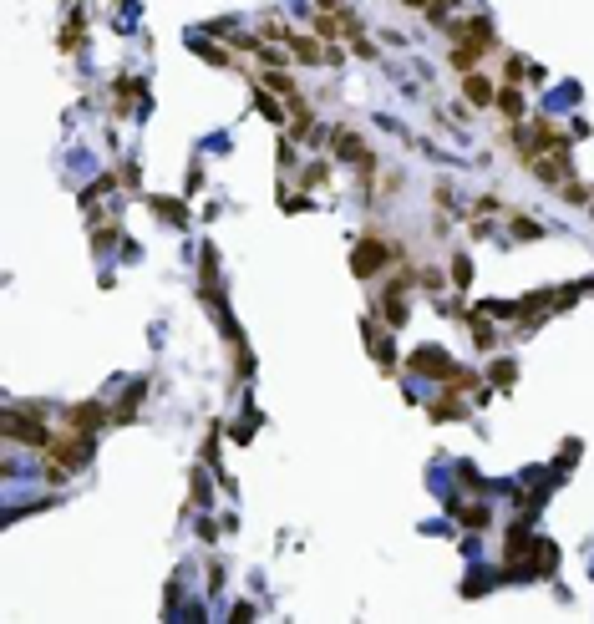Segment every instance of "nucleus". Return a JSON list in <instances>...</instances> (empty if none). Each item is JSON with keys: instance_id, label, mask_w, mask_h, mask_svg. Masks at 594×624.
<instances>
[{"instance_id": "f257e3e1", "label": "nucleus", "mask_w": 594, "mask_h": 624, "mask_svg": "<svg viewBox=\"0 0 594 624\" xmlns=\"http://www.w3.org/2000/svg\"><path fill=\"white\" fill-rule=\"evenodd\" d=\"M351 264H356V274H366V279H371L381 264H386V244H381V239H360V244H356V259H351Z\"/></svg>"}, {"instance_id": "f03ea898", "label": "nucleus", "mask_w": 594, "mask_h": 624, "mask_svg": "<svg viewBox=\"0 0 594 624\" xmlns=\"http://www.w3.org/2000/svg\"><path fill=\"white\" fill-rule=\"evenodd\" d=\"M412 371H427V376H452V360L437 355V351H417L412 355Z\"/></svg>"}, {"instance_id": "7ed1b4c3", "label": "nucleus", "mask_w": 594, "mask_h": 624, "mask_svg": "<svg viewBox=\"0 0 594 624\" xmlns=\"http://www.w3.org/2000/svg\"><path fill=\"white\" fill-rule=\"evenodd\" d=\"M335 153L351 158V163H371V158H366V147H360V137H356V133H346V127L335 133Z\"/></svg>"}, {"instance_id": "20e7f679", "label": "nucleus", "mask_w": 594, "mask_h": 624, "mask_svg": "<svg viewBox=\"0 0 594 624\" xmlns=\"http://www.w3.org/2000/svg\"><path fill=\"white\" fill-rule=\"evenodd\" d=\"M97 421H102V406H72V426H81V432H92Z\"/></svg>"}, {"instance_id": "39448f33", "label": "nucleus", "mask_w": 594, "mask_h": 624, "mask_svg": "<svg viewBox=\"0 0 594 624\" xmlns=\"http://www.w3.org/2000/svg\"><path fill=\"white\" fill-rule=\"evenodd\" d=\"M468 102H478V107H487L493 102V87H487L482 76H468Z\"/></svg>"}, {"instance_id": "423d86ee", "label": "nucleus", "mask_w": 594, "mask_h": 624, "mask_svg": "<svg viewBox=\"0 0 594 624\" xmlns=\"http://www.w3.org/2000/svg\"><path fill=\"white\" fill-rule=\"evenodd\" d=\"M498 107H503V117H523V97L508 87V92H498Z\"/></svg>"}, {"instance_id": "0eeeda50", "label": "nucleus", "mask_w": 594, "mask_h": 624, "mask_svg": "<svg viewBox=\"0 0 594 624\" xmlns=\"http://www.w3.org/2000/svg\"><path fill=\"white\" fill-rule=\"evenodd\" d=\"M290 46H295V56H300V61H320V56H325L320 46H315V41H300V36H295Z\"/></svg>"}, {"instance_id": "6e6552de", "label": "nucleus", "mask_w": 594, "mask_h": 624, "mask_svg": "<svg viewBox=\"0 0 594 624\" xmlns=\"http://www.w3.org/2000/svg\"><path fill=\"white\" fill-rule=\"evenodd\" d=\"M269 87H274V92H285V97H295V87H290V76H280V72H269Z\"/></svg>"}, {"instance_id": "1a4fd4ad", "label": "nucleus", "mask_w": 594, "mask_h": 624, "mask_svg": "<svg viewBox=\"0 0 594 624\" xmlns=\"http://www.w3.org/2000/svg\"><path fill=\"white\" fill-rule=\"evenodd\" d=\"M473 335H478V346H493V330H487L482 320H473Z\"/></svg>"}, {"instance_id": "9d476101", "label": "nucleus", "mask_w": 594, "mask_h": 624, "mask_svg": "<svg viewBox=\"0 0 594 624\" xmlns=\"http://www.w3.org/2000/svg\"><path fill=\"white\" fill-rule=\"evenodd\" d=\"M452 279H457V285H468V279H473V269H468V259H457V264H452Z\"/></svg>"}, {"instance_id": "9b49d317", "label": "nucleus", "mask_w": 594, "mask_h": 624, "mask_svg": "<svg viewBox=\"0 0 594 624\" xmlns=\"http://www.w3.org/2000/svg\"><path fill=\"white\" fill-rule=\"evenodd\" d=\"M407 6H427V0H407Z\"/></svg>"}]
</instances>
